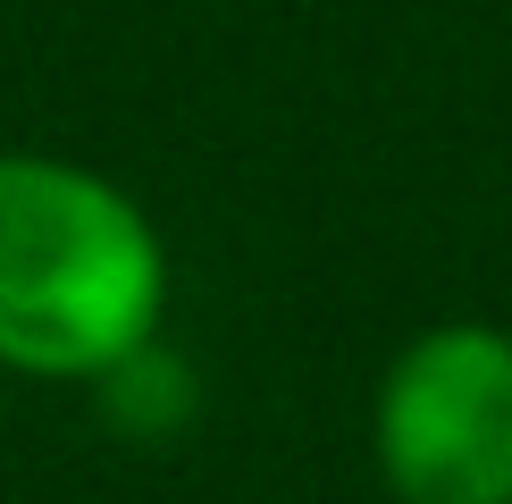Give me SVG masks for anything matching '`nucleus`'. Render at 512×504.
Masks as SVG:
<instances>
[{
  "label": "nucleus",
  "mask_w": 512,
  "mask_h": 504,
  "mask_svg": "<svg viewBox=\"0 0 512 504\" xmlns=\"http://www.w3.org/2000/svg\"><path fill=\"white\" fill-rule=\"evenodd\" d=\"M370 471L395 504H512V328L403 336L370 387Z\"/></svg>",
  "instance_id": "obj_2"
},
{
  "label": "nucleus",
  "mask_w": 512,
  "mask_h": 504,
  "mask_svg": "<svg viewBox=\"0 0 512 504\" xmlns=\"http://www.w3.org/2000/svg\"><path fill=\"white\" fill-rule=\"evenodd\" d=\"M168 244L118 177L68 152H0V370L101 387L160 345Z\"/></svg>",
  "instance_id": "obj_1"
}]
</instances>
